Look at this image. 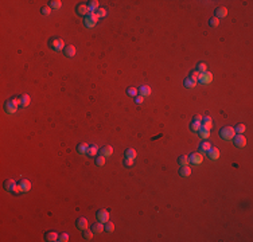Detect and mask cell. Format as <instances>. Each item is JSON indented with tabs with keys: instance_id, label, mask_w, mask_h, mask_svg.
<instances>
[{
	"instance_id": "obj_1",
	"label": "cell",
	"mask_w": 253,
	"mask_h": 242,
	"mask_svg": "<svg viewBox=\"0 0 253 242\" xmlns=\"http://www.w3.org/2000/svg\"><path fill=\"white\" fill-rule=\"evenodd\" d=\"M20 105V97H13L4 102V110L5 113H15L18 106Z\"/></svg>"
},
{
	"instance_id": "obj_2",
	"label": "cell",
	"mask_w": 253,
	"mask_h": 242,
	"mask_svg": "<svg viewBox=\"0 0 253 242\" xmlns=\"http://www.w3.org/2000/svg\"><path fill=\"white\" fill-rule=\"evenodd\" d=\"M234 133H236V131H234V128H231V126H223L220 131V136H221V139H223V140H231L234 137Z\"/></svg>"
},
{
	"instance_id": "obj_3",
	"label": "cell",
	"mask_w": 253,
	"mask_h": 242,
	"mask_svg": "<svg viewBox=\"0 0 253 242\" xmlns=\"http://www.w3.org/2000/svg\"><path fill=\"white\" fill-rule=\"evenodd\" d=\"M98 20V16L96 15V12H89L88 15L83 16V23L86 27H94Z\"/></svg>"
},
{
	"instance_id": "obj_4",
	"label": "cell",
	"mask_w": 253,
	"mask_h": 242,
	"mask_svg": "<svg viewBox=\"0 0 253 242\" xmlns=\"http://www.w3.org/2000/svg\"><path fill=\"white\" fill-rule=\"evenodd\" d=\"M63 46H65L63 40L59 39V38H53V39L48 40V47L53 48L54 51H59V50H62V47H63Z\"/></svg>"
},
{
	"instance_id": "obj_5",
	"label": "cell",
	"mask_w": 253,
	"mask_h": 242,
	"mask_svg": "<svg viewBox=\"0 0 253 242\" xmlns=\"http://www.w3.org/2000/svg\"><path fill=\"white\" fill-rule=\"evenodd\" d=\"M96 218L98 219V222L105 223L108 219H109V212L104 209H100V210H97V212H96Z\"/></svg>"
},
{
	"instance_id": "obj_6",
	"label": "cell",
	"mask_w": 253,
	"mask_h": 242,
	"mask_svg": "<svg viewBox=\"0 0 253 242\" xmlns=\"http://www.w3.org/2000/svg\"><path fill=\"white\" fill-rule=\"evenodd\" d=\"M211 79H213V74L211 73H209V71H205V73H201L199 74V78L196 81H198L199 83H210L211 82Z\"/></svg>"
},
{
	"instance_id": "obj_7",
	"label": "cell",
	"mask_w": 253,
	"mask_h": 242,
	"mask_svg": "<svg viewBox=\"0 0 253 242\" xmlns=\"http://www.w3.org/2000/svg\"><path fill=\"white\" fill-rule=\"evenodd\" d=\"M233 141H234V145L236 147H238V148H242V147H245L246 145V139H245V136L244 134H237V136H234L233 137Z\"/></svg>"
},
{
	"instance_id": "obj_8",
	"label": "cell",
	"mask_w": 253,
	"mask_h": 242,
	"mask_svg": "<svg viewBox=\"0 0 253 242\" xmlns=\"http://www.w3.org/2000/svg\"><path fill=\"white\" fill-rule=\"evenodd\" d=\"M203 157H202V153L199 152H194L188 156V161H191V164H201Z\"/></svg>"
},
{
	"instance_id": "obj_9",
	"label": "cell",
	"mask_w": 253,
	"mask_h": 242,
	"mask_svg": "<svg viewBox=\"0 0 253 242\" xmlns=\"http://www.w3.org/2000/svg\"><path fill=\"white\" fill-rule=\"evenodd\" d=\"M206 153H207V157L211 159V160H215V159L220 157V151H218V148H215V147H210Z\"/></svg>"
},
{
	"instance_id": "obj_10",
	"label": "cell",
	"mask_w": 253,
	"mask_h": 242,
	"mask_svg": "<svg viewBox=\"0 0 253 242\" xmlns=\"http://www.w3.org/2000/svg\"><path fill=\"white\" fill-rule=\"evenodd\" d=\"M15 186H16V183H15V180H12V179H5L4 183H3L4 190L8 191V192H12V190L15 188Z\"/></svg>"
},
{
	"instance_id": "obj_11",
	"label": "cell",
	"mask_w": 253,
	"mask_h": 242,
	"mask_svg": "<svg viewBox=\"0 0 253 242\" xmlns=\"http://www.w3.org/2000/svg\"><path fill=\"white\" fill-rule=\"evenodd\" d=\"M63 54H65V56H67V58H73V56L75 55V47L73 45L65 46V47H63Z\"/></svg>"
},
{
	"instance_id": "obj_12",
	"label": "cell",
	"mask_w": 253,
	"mask_h": 242,
	"mask_svg": "<svg viewBox=\"0 0 253 242\" xmlns=\"http://www.w3.org/2000/svg\"><path fill=\"white\" fill-rule=\"evenodd\" d=\"M75 12H77L78 15H81V16H85V15H88V13H89V8H88V5H86V4H78L77 8H75Z\"/></svg>"
},
{
	"instance_id": "obj_13",
	"label": "cell",
	"mask_w": 253,
	"mask_h": 242,
	"mask_svg": "<svg viewBox=\"0 0 253 242\" xmlns=\"http://www.w3.org/2000/svg\"><path fill=\"white\" fill-rule=\"evenodd\" d=\"M75 226H77L78 230H85V229H88V220L85 219V218H78L77 220H75Z\"/></svg>"
},
{
	"instance_id": "obj_14",
	"label": "cell",
	"mask_w": 253,
	"mask_h": 242,
	"mask_svg": "<svg viewBox=\"0 0 253 242\" xmlns=\"http://www.w3.org/2000/svg\"><path fill=\"white\" fill-rule=\"evenodd\" d=\"M112 152H113V149H112V147H110V145H104V147H101V148H100V151H98L100 155L105 156V157L110 156V155H112Z\"/></svg>"
},
{
	"instance_id": "obj_15",
	"label": "cell",
	"mask_w": 253,
	"mask_h": 242,
	"mask_svg": "<svg viewBox=\"0 0 253 242\" xmlns=\"http://www.w3.org/2000/svg\"><path fill=\"white\" fill-rule=\"evenodd\" d=\"M18 184L20 186L23 192H27V191H30V188H31V183H30V180H27V179H22Z\"/></svg>"
},
{
	"instance_id": "obj_16",
	"label": "cell",
	"mask_w": 253,
	"mask_h": 242,
	"mask_svg": "<svg viewBox=\"0 0 253 242\" xmlns=\"http://www.w3.org/2000/svg\"><path fill=\"white\" fill-rule=\"evenodd\" d=\"M210 147H211V145H210L209 141H202L201 144L198 145V152L199 153H206Z\"/></svg>"
},
{
	"instance_id": "obj_17",
	"label": "cell",
	"mask_w": 253,
	"mask_h": 242,
	"mask_svg": "<svg viewBox=\"0 0 253 242\" xmlns=\"http://www.w3.org/2000/svg\"><path fill=\"white\" fill-rule=\"evenodd\" d=\"M179 175H180V176H183V177H187L188 175H191V168L188 166H180Z\"/></svg>"
},
{
	"instance_id": "obj_18",
	"label": "cell",
	"mask_w": 253,
	"mask_h": 242,
	"mask_svg": "<svg viewBox=\"0 0 253 242\" xmlns=\"http://www.w3.org/2000/svg\"><path fill=\"white\" fill-rule=\"evenodd\" d=\"M183 85H185V88H187V89H193L194 86L196 85V81L193 79L191 77H187V78H185V81H183Z\"/></svg>"
},
{
	"instance_id": "obj_19",
	"label": "cell",
	"mask_w": 253,
	"mask_h": 242,
	"mask_svg": "<svg viewBox=\"0 0 253 242\" xmlns=\"http://www.w3.org/2000/svg\"><path fill=\"white\" fill-rule=\"evenodd\" d=\"M215 18H225L226 15H228V10H226L225 7H218L217 10H215Z\"/></svg>"
},
{
	"instance_id": "obj_20",
	"label": "cell",
	"mask_w": 253,
	"mask_h": 242,
	"mask_svg": "<svg viewBox=\"0 0 253 242\" xmlns=\"http://www.w3.org/2000/svg\"><path fill=\"white\" fill-rule=\"evenodd\" d=\"M88 148H89V145L86 144V143H81V144L77 145V152L80 153V155H86V153H88Z\"/></svg>"
},
{
	"instance_id": "obj_21",
	"label": "cell",
	"mask_w": 253,
	"mask_h": 242,
	"mask_svg": "<svg viewBox=\"0 0 253 242\" xmlns=\"http://www.w3.org/2000/svg\"><path fill=\"white\" fill-rule=\"evenodd\" d=\"M58 239V234L54 231H46L45 233V241H57Z\"/></svg>"
},
{
	"instance_id": "obj_22",
	"label": "cell",
	"mask_w": 253,
	"mask_h": 242,
	"mask_svg": "<svg viewBox=\"0 0 253 242\" xmlns=\"http://www.w3.org/2000/svg\"><path fill=\"white\" fill-rule=\"evenodd\" d=\"M92 231H93V234L102 233V231H104V223L98 222V223H96V225H93L92 226Z\"/></svg>"
},
{
	"instance_id": "obj_23",
	"label": "cell",
	"mask_w": 253,
	"mask_h": 242,
	"mask_svg": "<svg viewBox=\"0 0 253 242\" xmlns=\"http://www.w3.org/2000/svg\"><path fill=\"white\" fill-rule=\"evenodd\" d=\"M137 91H139L140 96H150L151 94V88L150 86H140L139 89H137Z\"/></svg>"
},
{
	"instance_id": "obj_24",
	"label": "cell",
	"mask_w": 253,
	"mask_h": 242,
	"mask_svg": "<svg viewBox=\"0 0 253 242\" xmlns=\"http://www.w3.org/2000/svg\"><path fill=\"white\" fill-rule=\"evenodd\" d=\"M201 125H202V126H205V128H207V129H210V128L213 126V121H211V118H210V117H202Z\"/></svg>"
},
{
	"instance_id": "obj_25",
	"label": "cell",
	"mask_w": 253,
	"mask_h": 242,
	"mask_svg": "<svg viewBox=\"0 0 253 242\" xmlns=\"http://www.w3.org/2000/svg\"><path fill=\"white\" fill-rule=\"evenodd\" d=\"M198 133L202 139H206V137H209V134H210V129H207V128H205V126L201 125V128L198 129Z\"/></svg>"
},
{
	"instance_id": "obj_26",
	"label": "cell",
	"mask_w": 253,
	"mask_h": 242,
	"mask_svg": "<svg viewBox=\"0 0 253 242\" xmlns=\"http://www.w3.org/2000/svg\"><path fill=\"white\" fill-rule=\"evenodd\" d=\"M88 8H89V11H92V12H94V10H98V1L97 0H92V1H88Z\"/></svg>"
},
{
	"instance_id": "obj_27",
	"label": "cell",
	"mask_w": 253,
	"mask_h": 242,
	"mask_svg": "<svg viewBox=\"0 0 253 242\" xmlns=\"http://www.w3.org/2000/svg\"><path fill=\"white\" fill-rule=\"evenodd\" d=\"M82 237H83V239H85V241H90V239L93 238V231L85 229V230H82Z\"/></svg>"
},
{
	"instance_id": "obj_28",
	"label": "cell",
	"mask_w": 253,
	"mask_h": 242,
	"mask_svg": "<svg viewBox=\"0 0 253 242\" xmlns=\"http://www.w3.org/2000/svg\"><path fill=\"white\" fill-rule=\"evenodd\" d=\"M62 5V3L59 1V0H53V1H48V7L51 8V10H59Z\"/></svg>"
},
{
	"instance_id": "obj_29",
	"label": "cell",
	"mask_w": 253,
	"mask_h": 242,
	"mask_svg": "<svg viewBox=\"0 0 253 242\" xmlns=\"http://www.w3.org/2000/svg\"><path fill=\"white\" fill-rule=\"evenodd\" d=\"M28 105H30V97L27 96V94H24V96L20 97V106L26 108V106H28Z\"/></svg>"
},
{
	"instance_id": "obj_30",
	"label": "cell",
	"mask_w": 253,
	"mask_h": 242,
	"mask_svg": "<svg viewBox=\"0 0 253 242\" xmlns=\"http://www.w3.org/2000/svg\"><path fill=\"white\" fill-rule=\"evenodd\" d=\"M124 155H125L126 159H135V156H136V151L132 149V148H129V149H125Z\"/></svg>"
},
{
	"instance_id": "obj_31",
	"label": "cell",
	"mask_w": 253,
	"mask_h": 242,
	"mask_svg": "<svg viewBox=\"0 0 253 242\" xmlns=\"http://www.w3.org/2000/svg\"><path fill=\"white\" fill-rule=\"evenodd\" d=\"M196 71L199 73V74H201V73H205L206 71V63H205V62H198V63H196Z\"/></svg>"
},
{
	"instance_id": "obj_32",
	"label": "cell",
	"mask_w": 253,
	"mask_h": 242,
	"mask_svg": "<svg viewBox=\"0 0 253 242\" xmlns=\"http://www.w3.org/2000/svg\"><path fill=\"white\" fill-rule=\"evenodd\" d=\"M97 152H98V148H97V145H89V148H88V153H86V155H89V156H94Z\"/></svg>"
},
{
	"instance_id": "obj_33",
	"label": "cell",
	"mask_w": 253,
	"mask_h": 242,
	"mask_svg": "<svg viewBox=\"0 0 253 242\" xmlns=\"http://www.w3.org/2000/svg\"><path fill=\"white\" fill-rule=\"evenodd\" d=\"M178 163H179L180 166H187V164H188V157H187V156H185V155L179 156V157H178Z\"/></svg>"
},
{
	"instance_id": "obj_34",
	"label": "cell",
	"mask_w": 253,
	"mask_h": 242,
	"mask_svg": "<svg viewBox=\"0 0 253 242\" xmlns=\"http://www.w3.org/2000/svg\"><path fill=\"white\" fill-rule=\"evenodd\" d=\"M113 227H115V226H113V223H112V222H109V220H106V222H105V225H104V230L106 231V233H112V231H113Z\"/></svg>"
},
{
	"instance_id": "obj_35",
	"label": "cell",
	"mask_w": 253,
	"mask_h": 242,
	"mask_svg": "<svg viewBox=\"0 0 253 242\" xmlns=\"http://www.w3.org/2000/svg\"><path fill=\"white\" fill-rule=\"evenodd\" d=\"M96 164L98 167H101V166H104L105 164V156H102V155H98L96 157Z\"/></svg>"
},
{
	"instance_id": "obj_36",
	"label": "cell",
	"mask_w": 253,
	"mask_h": 242,
	"mask_svg": "<svg viewBox=\"0 0 253 242\" xmlns=\"http://www.w3.org/2000/svg\"><path fill=\"white\" fill-rule=\"evenodd\" d=\"M234 131H236L237 133L242 134V133L245 132V125H244V124H237V125H236V129H234Z\"/></svg>"
},
{
	"instance_id": "obj_37",
	"label": "cell",
	"mask_w": 253,
	"mask_h": 242,
	"mask_svg": "<svg viewBox=\"0 0 253 242\" xmlns=\"http://www.w3.org/2000/svg\"><path fill=\"white\" fill-rule=\"evenodd\" d=\"M190 128L193 129V131L198 132V129L201 128V122H196V121H191V124H190Z\"/></svg>"
},
{
	"instance_id": "obj_38",
	"label": "cell",
	"mask_w": 253,
	"mask_h": 242,
	"mask_svg": "<svg viewBox=\"0 0 253 242\" xmlns=\"http://www.w3.org/2000/svg\"><path fill=\"white\" fill-rule=\"evenodd\" d=\"M67 239H69V235H67L66 233H61L58 235V239H57V241H59V242H66Z\"/></svg>"
},
{
	"instance_id": "obj_39",
	"label": "cell",
	"mask_w": 253,
	"mask_h": 242,
	"mask_svg": "<svg viewBox=\"0 0 253 242\" xmlns=\"http://www.w3.org/2000/svg\"><path fill=\"white\" fill-rule=\"evenodd\" d=\"M209 26L210 27H217L218 26V19L215 18V16H214V18H210L209 19Z\"/></svg>"
},
{
	"instance_id": "obj_40",
	"label": "cell",
	"mask_w": 253,
	"mask_h": 242,
	"mask_svg": "<svg viewBox=\"0 0 253 242\" xmlns=\"http://www.w3.org/2000/svg\"><path fill=\"white\" fill-rule=\"evenodd\" d=\"M96 15L98 16V18H101V16H105V15H106V10H105V8H98V10L96 11Z\"/></svg>"
},
{
	"instance_id": "obj_41",
	"label": "cell",
	"mask_w": 253,
	"mask_h": 242,
	"mask_svg": "<svg viewBox=\"0 0 253 242\" xmlns=\"http://www.w3.org/2000/svg\"><path fill=\"white\" fill-rule=\"evenodd\" d=\"M40 12H42L45 16H47L48 13L51 12V8L50 7H42V8H40Z\"/></svg>"
},
{
	"instance_id": "obj_42",
	"label": "cell",
	"mask_w": 253,
	"mask_h": 242,
	"mask_svg": "<svg viewBox=\"0 0 253 242\" xmlns=\"http://www.w3.org/2000/svg\"><path fill=\"white\" fill-rule=\"evenodd\" d=\"M124 166L125 167H132L133 166V159H124Z\"/></svg>"
},
{
	"instance_id": "obj_43",
	"label": "cell",
	"mask_w": 253,
	"mask_h": 242,
	"mask_svg": "<svg viewBox=\"0 0 253 242\" xmlns=\"http://www.w3.org/2000/svg\"><path fill=\"white\" fill-rule=\"evenodd\" d=\"M126 93H128L129 96H136V94H137V89L136 88H129V89H126Z\"/></svg>"
},
{
	"instance_id": "obj_44",
	"label": "cell",
	"mask_w": 253,
	"mask_h": 242,
	"mask_svg": "<svg viewBox=\"0 0 253 242\" xmlns=\"http://www.w3.org/2000/svg\"><path fill=\"white\" fill-rule=\"evenodd\" d=\"M190 77L193 78V79H195V81H196V79L199 78V73L196 71V70H194V71H191V75H190Z\"/></svg>"
},
{
	"instance_id": "obj_45",
	"label": "cell",
	"mask_w": 253,
	"mask_h": 242,
	"mask_svg": "<svg viewBox=\"0 0 253 242\" xmlns=\"http://www.w3.org/2000/svg\"><path fill=\"white\" fill-rule=\"evenodd\" d=\"M12 192H13V194H20V192H23V191H22L20 186H19V184H16V186H15V188H13V190H12Z\"/></svg>"
},
{
	"instance_id": "obj_46",
	"label": "cell",
	"mask_w": 253,
	"mask_h": 242,
	"mask_svg": "<svg viewBox=\"0 0 253 242\" xmlns=\"http://www.w3.org/2000/svg\"><path fill=\"white\" fill-rule=\"evenodd\" d=\"M135 102H136V104H141V102H143V96H136Z\"/></svg>"
},
{
	"instance_id": "obj_47",
	"label": "cell",
	"mask_w": 253,
	"mask_h": 242,
	"mask_svg": "<svg viewBox=\"0 0 253 242\" xmlns=\"http://www.w3.org/2000/svg\"><path fill=\"white\" fill-rule=\"evenodd\" d=\"M193 121H196V122H201V121H202V116H199V114H196V116H194V118H193Z\"/></svg>"
}]
</instances>
